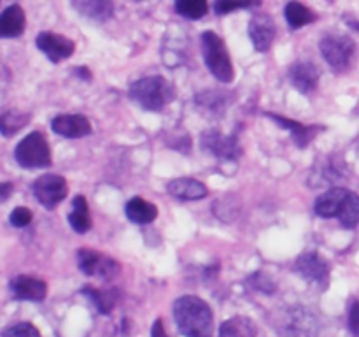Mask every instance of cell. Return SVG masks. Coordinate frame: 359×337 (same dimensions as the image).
<instances>
[{
  "label": "cell",
  "mask_w": 359,
  "mask_h": 337,
  "mask_svg": "<svg viewBox=\"0 0 359 337\" xmlns=\"http://www.w3.org/2000/svg\"><path fill=\"white\" fill-rule=\"evenodd\" d=\"M175 11L188 20H200L209 11V4L205 0H177Z\"/></svg>",
  "instance_id": "obj_29"
},
{
  "label": "cell",
  "mask_w": 359,
  "mask_h": 337,
  "mask_svg": "<svg viewBox=\"0 0 359 337\" xmlns=\"http://www.w3.org/2000/svg\"><path fill=\"white\" fill-rule=\"evenodd\" d=\"M69 223L77 234H86L91 228V216L88 200L83 195H76L72 200V211L69 214Z\"/></svg>",
  "instance_id": "obj_24"
},
{
  "label": "cell",
  "mask_w": 359,
  "mask_h": 337,
  "mask_svg": "<svg viewBox=\"0 0 359 337\" xmlns=\"http://www.w3.org/2000/svg\"><path fill=\"white\" fill-rule=\"evenodd\" d=\"M265 116L273 119V121L279 126H283V128L290 130L291 137H293V143L297 144L298 147H302V150L307 147L319 132H325L326 130L325 125H302L300 121H294V119L286 118V116H279L276 114V112H265Z\"/></svg>",
  "instance_id": "obj_13"
},
{
  "label": "cell",
  "mask_w": 359,
  "mask_h": 337,
  "mask_svg": "<svg viewBox=\"0 0 359 337\" xmlns=\"http://www.w3.org/2000/svg\"><path fill=\"white\" fill-rule=\"evenodd\" d=\"M323 56L335 72L349 69L356 56V44L349 35L344 34H328L319 42Z\"/></svg>",
  "instance_id": "obj_5"
},
{
  "label": "cell",
  "mask_w": 359,
  "mask_h": 337,
  "mask_svg": "<svg viewBox=\"0 0 359 337\" xmlns=\"http://www.w3.org/2000/svg\"><path fill=\"white\" fill-rule=\"evenodd\" d=\"M83 293L88 295V297L93 300L95 308H97V311L102 312V315H109V312L114 309L116 300H118L116 290H98V288L86 286L83 288Z\"/></svg>",
  "instance_id": "obj_26"
},
{
  "label": "cell",
  "mask_w": 359,
  "mask_h": 337,
  "mask_svg": "<svg viewBox=\"0 0 359 337\" xmlns=\"http://www.w3.org/2000/svg\"><path fill=\"white\" fill-rule=\"evenodd\" d=\"M125 213L126 218L137 225H147L151 223V221L156 220L158 216L156 206L147 202V200L140 199V197H133V199H130L128 202H126Z\"/></svg>",
  "instance_id": "obj_22"
},
{
  "label": "cell",
  "mask_w": 359,
  "mask_h": 337,
  "mask_svg": "<svg viewBox=\"0 0 359 337\" xmlns=\"http://www.w3.org/2000/svg\"><path fill=\"white\" fill-rule=\"evenodd\" d=\"M196 102H198L202 107H205L207 111L212 112H221L226 104H224V97L223 93H217V91H203L196 97Z\"/></svg>",
  "instance_id": "obj_31"
},
{
  "label": "cell",
  "mask_w": 359,
  "mask_h": 337,
  "mask_svg": "<svg viewBox=\"0 0 359 337\" xmlns=\"http://www.w3.org/2000/svg\"><path fill=\"white\" fill-rule=\"evenodd\" d=\"M249 37H251L256 51H269L276 39V23H273L272 16L265 13L255 14L249 21Z\"/></svg>",
  "instance_id": "obj_14"
},
{
  "label": "cell",
  "mask_w": 359,
  "mask_h": 337,
  "mask_svg": "<svg viewBox=\"0 0 359 337\" xmlns=\"http://www.w3.org/2000/svg\"><path fill=\"white\" fill-rule=\"evenodd\" d=\"M339 221L342 223V227H346V228H354L359 223V195L358 193L351 192L349 190L346 202H344L342 209H340Z\"/></svg>",
  "instance_id": "obj_27"
},
{
  "label": "cell",
  "mask_w": 359,
  "mask_h": 337,
  "mask_svg": "<svg viewBox=\"0 0 359 337\" xmlns=\"http://www.w3.org/2000/svg\"><path fill=\"white\" fill-rule=\"evenodd\" d=\"M258 329L251 318L245 316H233L226 319L219 329V337H256Z\"/></svg>",
  "instance_id": "obj_23"
},
{
  "label": "cell",
  "mask_w": 359,
  "mask_h": 337,
  "mask_svg": "<svg viewBox=\"0 0 359 337\" xmlns=\"http://www.w3.org/2000/svg\"><path fill=\"white\" fill-rule=\"evenodd\" d=\"M249 284H251V286L255 288V290L262 291V293H266V295L276 293V290H277L276 283H273V281L270 279V277L266 276L265 272L252 274V276L249 277Z\"/></svg>",
  "instance_id": "obj_33"
},
{
  "label": "cell",
  "mask_w": 359,
  "mask_h": 337,
  "mask_svg": "<svg viewBox=\"0 0 359 337\" xmlns=\"http://www.w3.org/2000/svg\"><path fill=\"white\" fill-rule=\"evenodd\" d=\"M72 7L81 16H86L98 23L107 21L114 14V6L109 0H77L72 2Z\"/></svg>",
  "instance_id": "obj_21"
},
{
  "label": "cell",
  "mask_w": 359,
  "mask_h": 337,
  "mask_svg": "<svg viewBox=\"0 0 359 337\" xmlns=\"http://www.w3.org/2000/svg\"><path fill=\"white\" fill-rule=\"evenodd\" d=\"M69 192V186L63 176L60 174H42L34 183V195L41 206L46 209H55L60 202H63Z\"/></svg>",
  "instance_id": "obj_9"
},
{
  "label": "cell",
  "mask_w": 359,
  "mask_h": 337,
  "mask_svg": "<svg viewBox=\"0 0 359 337\" xmlns=\"http://www.w3.org/2000/svg\"><path fill=\"white\" fill-rule=\"evenodd\" d=\"M130 97L146 111H161L175 98V90L161 76H149L135 81L130 86Z\"/></svg>",
  "instance_id": "obj_2"
},
{
  "label": "cell",
  "mask_w": 359,
  "mask_h": 337,
  "mask_svg": "<svg viewBox=\"0 0 359 337\" xmlns=\"http://www.w3.org/2000/svg\"><path fill=\"white\" fill-rule=\"evenodd\" d=\"M2 337H41V333L32 323L21 322L4 329Z\"/></svg>",
  "instance_id": "obj_32"
},
{
  "label": "cell",
  "mask_w": 359,
  "mask_h": 337,
  "mask_svg": "<svg viewBox=\"0 0 359 337\" xmlns=\"http://www.w3.org/2000/svg\"><path fill=\"white\" fill-rule=\"evenodd\" d=\"M238 202L231 199L230 195H223L214 202V214L219 218L221 221H233L238 216Z\"/></svg>",
  "instance_id": "obj_30"
},
{
  "label": "cell",
  "mask_w": 359,
  "mask_h": 337,
  "mask_svg": "<svg viewBox=\"0 0 359 337\" xmlns=\"http://www.w3.org/2000/svg\"><path fill=\"white\" fill-rule=\"evenodd\" d=\"M347 176H349V168H347V164L342 158V154L330 153L316 161L309 183L312 186H330L342 181Z\"/></svg>",
  "instance_id": "obj_7"
},
{
  "label": "cell",
  "mask_w": 359,
  "mask_h": 337,
  "mask_svg": "<svg viewBox=\"0 0 359 337\" xmlns=\"http://www.w3.org/2000/svg\"><path fill=\"white\" fill-rule=\"evenodd\" d=\"M76 70H77V74H81V77H86L88 81L91 79V76H90V72H88L86 67H84V69H83V67H81V69H76Z\"/></svg>",
  "instance_id": "obj_39"
},
{
  "label": "cell",
  "mask_w": 359,
  "mask_h": 337,
  "mask_svg": "<svg viewBox=\"0 0 359 337\" xmlns=\"http://www.w3.org/2000/svg\"><path fill=\"white\" fill-rule=\"evenodd\" d=\"M349 330L354 333V336L359 337V300L354 298L353 302L349 304Z\"/></svg>",
  "instance_id": "obj_35"
},
{
  "label": "cell",
  "mask_w": 359,
  "mask_h": 337,
  "mask_svg": "<svg viewBox=\"0 0 359 337\" xmlns=\"http://www.w3.org/2000/svg\"><path fill=\"white\" fill-rule=\"evenodd\" d=\"M251 6L252 2H223V0H219V2L214 4V11H216V14L223 16V14H228L230 11L242 9V7H251Z\"/></svg>",
  "instance_id": "obj_36"
},
{
  "label": "cell",
  "mask_w": 359,
  "mask_h": 337,
  "mask_svg": "<svg viewBox=\"0 0 359 337\" xmlns=\"http://www.w3.org/2000/svg\"><path fill=\"white\" fill-rule=\"evenodd\" d=\"M25 25H27L25 11L18 4H13V6L6 7L0 16V35L2 37H20L25 32Z\"/></svg>",
  "instance_id": "obj_20"
},
{
  "label": "cell",
  "mask_w": 359,
  "mask_h": 337,
  "mask_svg": "<svg viewBox=\"0 0 359 337\" xmlns=\"http://www.w3.org/2000/svg\"><path fill=\"white\" fill-rule=\"evenodd\" d=\"M174 318L184 337H212V309L195 295H186L174 302Z\"/></svg>",
  "instance_id": "obj_1"
},
{
  "label": "cell",
  "mask_w": 359,
  "mask_h": 337,
  "mask_svg": "<svg viewBox=\"0 0 359 337\" xmlns=\"http://www.w3.org/2000/svg\"><path fill=\"white\" fill-rule=\"evenodd\" d=\"M14 158L23 168H42L51 165V150L44 133L32 132L18 143Z\"/></svg>",
  "instance_id": "obj_4"
},
{
  "label": "cell",
  "mask_w": 359,
  "mask_h": 337,
  "mask_svg": "<svg viewBox=\"0 0 359 337\" xmlns=\"http://www.w3.org/2000/svg\"><path fill=\"white\" fill-rule=\"evenodd\" d=\"M358 144H359V139H358Z\"/></svg>",
  "instance_id": "obj_40"
},
{
  "label": "cell",
  "mask_w": 359,
  "mask_h": 337,
  "mask_svg": "<svg viewBox=\"0 0 359 337\" xmlns=\"http://www.w3.org/2000/svg\"><path fill=\"white\" fill-rule=\"evenodd\" d=\"M167 192L179 200H200L207 197L205 185L191 178L172 179L167 185Z\"/></svg>",
  "instance_id": "obj_19"
},
{
  "label": "cell",
  "mask_w": 359,
  "mask_h": 337,
  "mask_svg": "<svg viewBox=\"0 0 359 337\" xmlns=\"http://www.w3.org/2000/svg\"><path fill=\"white\" fill-rule=\"evenodd\" d=\"M30 121V114L28 112L20 111H4L2 112V123H0V130H2L4 137H11L16 132H20L27 123Z\"/></svg>",
  "instance_id": "obj_28"
},
{
  "label": "cell",
  "mask_w": 359,
  "mask_h": 337,
  "mask_svg": "<svg viewBox=\"0 0 359 337\" xmlns=\"http://www.w3.org/2000/svg\"><path fill=\"white\" fill-rule=\"evenodd\" d=\"M11 291H13V297L18 298V300L41 302L46 298L48 286L39 277L21 274V276H16L11 281Z\"/></svg>",
  "instance_id": "obj_17"
},
{
  "label": "cell",
  "mask_w": 359,
  "mask_h": 337,
  "mask_svg": "<svg viewBox=\"0 0 359 337\" xmlns=\"http://www.w3.org/2000/svg\"><path fill=\"white\" fill-rule=\"evenodd\" d=\"M53 132L67 139H79V137L90 136L91 123L83 114H60L51 121Z\"/></svg>",
  "instance_id": "obj_15"
},
{
  "label": "cell",
  "mask_w": 359,
  "mask_h": 337,
  "mask_svg": "<svg viewBox=\"0 0 359 337\" xmlns=\"http://www.w3.org/2000/svg\"><path fill=\"white\" fill-rule=\"evenodd\" d=\"M294 270L304 279L318 283L319 286L326 288L330 283V263L316 251H305L298 256L294 263Z\"/></svg>",
  "instance_id": "obj_11"
},
{
  "label": "cell",
  "mask_w": 359,
  "mask_h": 337,
  "mask_svg": "<svg viewBox=\"0 0 359 337\" xmlns=\"http://www.w3.org/2000/svg\"><path fill=\"white\" fill-rule=\"evenodd\" d=\"M200 146L205 153L212 154V157L219 158V160H237L242 154L241 143L235 133L231 136H224L223 132L216 128L205 130L200 137Z\"/></svg>",
  "instance_id": "obj_8"
},
{
  "label": "cell",
  "mask_w": 359,
  "mask_h": 337,
  "mask_svg": "<svg viewBox=\"0 0 359 337\" xmlns=\"http://www.w3.org/2000/svg\"><path fill=\"white\" fill-rule=\"evenodd\" d=\"M280 330L286 337H314L318 333V322L304 308H291L280 318Z\"/></svg>",
  "instance_id": "obj_10"
},
{
  "label": "cell",
  "mask_w": 359,
  "mask_h": 337,
  "mask_svg": "<svg viewBox=\"0 0 359 337\" xmlns=\"http://www.w3.org/2000/svg\"><path fill=\"white\" fill-rule=\"evenodd\" d=\"M77 265L83 274L98 277L102 281H112L118 277L121 265L111 256L93 249H77Z\"/></svg>",
  "instance_id": "obj_6"
},
{
  "label": "cell",
  "mask_w": 359,
  "mask_h": 337,
  "mask_svg": "<svg viewBox=\"0 0 359 337\" xmlns=\"http://www.w3.org/2000/svg\"><path fill=\"white\" fill-rule=\"evenodd\" d=\"M347 188H330L328 192L323 193L318 200H316V214L321 218H339L340 209H342L344 202L347 199Z\"/></svg>",
  "instance_id": "obj_18"
},
{
  "label": "cell",
  "mask_w": 359,
  "mask_h": 337,
  "mask_svg": "<svg viewBox=\"0 0 359 337\" xmlns=\"http://www.w3.org/2000/svg\"><path fill=\"white\" fill-rule=\"evenodd\" d=\"M319 77H321V70L311 60H300L290 69L291 83L302 93L314 91L319 84Z\"/></svg>",
  "instance_id": "obj_16"
},
{
  "label": "cell",
  "mask_w": 359,
  "mask_h": 337,
  "mask_svg": "<svg viewBox=\"0 0 359 337\" xmlns=\"http://www.w3.org/2000/svg\"><path fill=\"white\" fill-rule=\"evenodd\" d=\"M11 190H13V185H11V183H2V186H0V197H2V200H7Z\"/></svg>",
  "instance_id": "obj_38"
},
{
  "label": "cell",
  "mask_w": 359,
  "mask_h": 337,
  "mask_svg": "<svg viewBox=\"0 0 359 337\" xmlns=\"http://www.w3.org/2000/svg\"><path fill=\"white\" fill-rule=\"evenodd\" d=\"M284 14H286V20L287 23H290V27L294 28V30H298V28L304 27V25L316 21L314 11L309 9L307 6H304V4L300 2L287 4L286 9H284Z\"/></svg>",
  "instance_id": "obj_25"
},
{
  "label": "cell",
  "mask_w": 359,
  "mask_h": 337,
  "mask_svg": "<svg viewBox=\"0 0 359 337\" xmlns=\"http://www.w3.org/2000/svg\"><path fill=\"white\" fill-rule=\"evenodd\" d=\"M202 53L205 60L207 69L212 72L221 83H230L233 79V65H231L230 55L224 46L223 39L214 32H203L202 34Z\"/></svg>",
  "instance_id": "obj_3"
},
{
  "label": "cell",
  "mask_w": 359,
  "mask_h": 337,
  "mask_svg": "<svg viewBox=\"0 0 359 337\" xmlns=\"http://www.w3.org/2000/svg\"><path fill=\"white\" fill-rule=\"evenodd\" d=\"M151 337H168L167 332L163 329V322L161 319H156L151 326Z\"/></svg>",
  "instance_id": "obj_37"
},
{
  "label": "cell",
  "mask_w": 359,
  "mask_h": 337,
  "mask_svg": "<svg viewBox=\"0 0 359 337\" xmlns=\"http://www.w3.org/2000/svg\"><path fill=\"white\" fill-rule=\"evenodd\" d=\"M37 48L51 60L53 63H58L62 60L69 58L76 49L72 39L65 37L62 34H55V32H41L37 35Z\"/></svg>",
  "instance_id": "obj_12"
},
{
  "label": "cell",
  "mask_w": 359,
  "mask_h": 337,
  "mask_svg": "<svg viewBox=\"0 0 359 337\" xmlns=\"http://www.w3.org/2000/svg\"><path fill=\"white\" fill-rule=\"evenodd\" d=\"M32 218H34V214H32V211L28 209V207H16V209L11 213L9 221L13 227L23 228L27 227V225H30Z\"/></svg>",
  "instance_id": "obj_34"
}]
</instances>
